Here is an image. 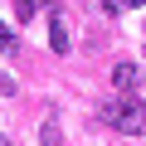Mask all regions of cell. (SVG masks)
I'll use <instances>...</instances> for the list:
<instances>
[{"label":"cell","mask_w":146,"mask_h":146,"mask_svg":"<svg viewBox=\"0 0 146 146\" xmlns=\"http://www.w3.org/2000/svg\"><path fill=\"white\" fill-rule=\"evenodd\" d=\"M107 122H112L122 136H141V131H146V102H141V98H122L117 107H107Z\"/></svg>","instance_id":"1"},{"label":"cell","mask_w":146,"mask_h":146,"mask_svg":"<svg viewBox=\"0 0 146 146\" xmlns=\"http://www.w3.org/2000/svg\"><path fill=\"white\" fill-rule=\"evenodd\" d=\"M112 88H117L122 98H136V88H141V68H136L131 58H117V63H112Z\"/></svg>","instance_id":"2"},{"label":"cell","mask_w":146,"mask_h":146,"mask_svg":"<svg viewBox=\"0 0 146 146\" xmlns=\"http://www.w3.org/2000/svg\"><path fill=\"white\" fill-rule=\"evenodd\" d=\"M49 49H54V54H68V49H73L68 25H63V15H58V10H49Z\"/></svg>","instance_id":"3"},{"label":"cell","mask_w":146,"mask_h":146,"mask_svg":"<svg viewBox=\"0 0 146 146\" xmlns=\"http://www.w3.org/2000/svg\"><path fill=\"white\" fill-rule=\"evenodd\" d=\"M39 5H49V0H15V20H34Z\"/></svg>","instance_id":"4"},{"label":"cell","mask_w":146,"mask_h":146,"mask_svg":"<svg viewBox=\"0 0 146 146\" xmlns=\"http://www.w3.org/2000/svg\"><path fill=\"white\" fill-rule=\"evenodd\" d=\"M20 49V39H15V29L10 25H0V54H15Z\"/></svg>","instance_id":"5"},{"label":"cell","mask_w":146,"mask_h":146,"mask_svg":"<svg viewBox=\"0 0 146 146\" xmlns=\"http://www.w3.org/2000/svg\"><path fill=\"white\" fill-rule=\"evenodd\" d=\"M44 146H63V131H58V122H44Z\"/></svg>","instance_id":"6"},{"label":"cell","mask_w":146,"mask_h":146,"mask_svg":"<svg viewBox=\"0 0 146 146\" xmlns=\"http://www.w3.org/2000/svg\"><path fill=\"white\" fill-rule=\"evenodd\" d=\"M10 93H15V83H10V78H0V98H10Z\"/></svg>","instance_id":"7"},{"label":"cell","mask_w":146,"mask_h":146,"mask_svg":"<svg viewBox=\"0 0 146 146\" xmlns=\"http://www.w3.org/2000/svg\"><path fill=\"white\" fill-rule=\"evenodd\" d=\"M122 5H146V0H122Z\"/></svg>","instance_id":"8"},{"label":"cell","mask_w":146,"mask_h":146,"mask_svg":"<svg viewBox=\"0 0 146 146\" xmlns=\"http://www.w3.org/2000/svg\"><path fill=\"white\" fill-rule=\"evenodd\" d=\"M0 146H15V141H10V136H0Z\"/></svg>","instance_id":"9"}]
</instances>
